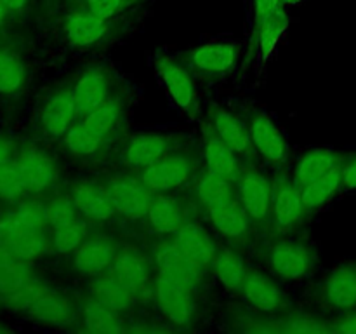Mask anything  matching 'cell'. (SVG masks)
<instances>
[{
  "instance_id": "50",
  "label": "cell",
  "mask_w": 356,
  "mask_h": 334,
  "mask_svg": "<svg viewBox=\"0 0 356 334\" xmlns=\"http://www.w3.org/2000/svg\"><path fill=\"white\" fill-rule=\"evenodd\" d=\"M10 331V327L7 326L6 322H2V320H0V334H3V333H9Z\"/></svg>"
},
{
  "instance_id": "42",
  "label": "cell",
  "mask_w": 356,
  "mask_h": 334,
  "mask_svg": "<svg viewBox=\"0 0 356 334\" xmlns=\"http://www.w3.org/2000/svg\"><path fill=\"white\" fill-rule=\"evenodd\" d=\"M24 193H26V188L14 160L0 164V200L14 202Z\"/></svg>"
},
{
  "instance_id": "38",
  "label": "cell",
  "mask_w": 356,
  "mask_h": 334,
  "mask_svg": "<svg viewBox=\"0 0 356 334\" xmlns=\"http://www.w3.org/2000/svg\"><path fill=\"white\" fill-rule=\"evenodd\" d=\"M45 289H47V284L42 282L38 277H33L30 278L26 284L21 285L19 289L2 296V298H0V305H2V308L13 310V312L26 313V310L30 308L31 303H33Z\"/></svg>"
},
{
  "instance_id": "41",
  "label": "cell",
  "mask_w": 356,
  "mask_h": 334,
  "mask_svg": "<svg viewBox=\"0 0 356 334\" xmlns=\"http://www.w3.org/2000/svg\"><path fill=\"white\" fill-rule=\"evenodd\" d=\"M86 237L87 228L86 225L80 221L72 223V225L68 226H63V228H56L51 237L52 249L59 254L73 253V250L86 240Z\"/></svg>"
},
{
  "instance_id": "33",
  "label": "cell",
  "mask_w": 356,
  "mask_h": 334,
  "mask_svg": "<svg viewBox=\"0 0 356 334\" xmlns=\"http://www.w3.org/2000/svg\"><path fill=\"white\" fill-rule=\"evenodd\" d=\"M35 273L28 261L19 260L0 247V298L26 284Z\"/></svg>"
},
{
  "instance_id": "22",
  "label": "cell",
  "mask_w": 356,
  "mask_h": 334,
  "mask_svg": "<svg viewBox=\"0 0 356 334\" xmlns=\"http://www.w3.org/2000/svg\"><path fill=\"white\" fill-rule=\"evenodd\" d=\"M323 298L332 308L351 312L356 308V267H339L323 282Z\"/></svg>"
},
{
  "instance_id": "14",
  "label": "cell",
  "mask_w": 356,
  "mask_h": 334,
  "mask_svg": "<svg viewBox=\"0 0 356 334\" xmlns=\"http://www.w3.org/2000/svg\"><path fill=\"white\" fill-rule=\"evenodd\" d=\"M271 212H273L275 225L284 232L301 221L306 207L301 197V188L294 181L282 180L275 184Z\"/></svg>"
},
{
  "instance_id": "12",
  "label": "cell",
  "mask_w": 356,
  "mask_h": 334,
  "mask_svg": "<svg viewBox=\"0 0 356 334\" xmlns=\"http://www.w3.org/2000/svg\"><path fill=\"white\" fill-rule=\"evenodd\" d=\"M75 100L72 90H56L45 100L40 110V125L52 138H63L76 117Z\"/></svg>"
},
{
  "instance_id": "10",
  "label": "cell",
  "mask_w": 356,
  "mask_h": 334,
  "mask_svg": "<svg viewBox=\"0 0 356 334\" xmlns=\"http://www.w3.org/2000/svg\"><path fill=\"white\" fill-rule=\"evenodd\" d=\"M250 143L257 155L268 164H284L289 155V146L278 125L268 115L257 113L250 118Z\"/></svg>"
},
{
  "instance_id": "20",
  "label": "cell",
  "mask_w": 356,
  "mask_h": 334,
  "mask_svg": "<svg viewBox=\"0 0 356 334\" xmlns=\"http://www.w3.org/2000/svg\"><path fill=\"white\" fill-rule=\"evenodd\" d=\"M26 315L45 326H66L73 320V305L61 292L45 289L26 310Z\"/></svg>"
},
{
  "instance_id": "49",
  "label": "cell",
  "mask_w": 356,
  "mask_h": 334,
  "mask_svg": "<svg viewBox=\"0 0 356 334\" xmlns=\"http://www.w3.org/2000/svg\"><path fill=\"white\" fill-rule=\"evenodd\" d=\"M7 13H9V10H7V7L3 6V2H2V0H0V30H2L3 23H6Z\"/></svg>"
},
{
  "instance_id": "26",
  "label": "cell",
  "mask_w": 356,
  "mask_h": 334,
  "mask_svg": "<svg viewBox=\"0 0 356 334\" xmlns=\"http://www.w3.org/2000/svg\"><path fill=\"white\" fill-rule=\"evenodd\" d=\"M205 164L211 173L226 177L229 181H236L242 174V164H240L238 153L229 148L219 136L212 134L205 139L204 148Z\"/></svg>"
},
{
  "instance_id": "28",
  "label": "cell",
  "mask_w": 356,
  "mask_h": 334,
  "mask_svg": "<svg viewBox=\"0 0 356 334\" xmlns=\"http://www.w3.org/2000/svg\"><path fill=\"white\" fill-rule=\"evenodd\" d=\"M195 193H197L198 202L207 211L236 200V188L233 186V181L218 176L211 170L198 177L195 184Z\"/></svg>"
},
{
  "instance_id": "24",
  "label": "cell",
  "mask_w": 356,
  "mask_h": 334,
  "mask_svg": "<svg viewBox=\"0 0 356 334\" xmlns=\"http://www.w3.org/2000/svg\"><path fill=\"white\" fill-rule=\"evenodd\" d=\"M240 291L243 292L245 301L261 312H273V310L280 308L282 299H284L282 291L275 284L273 278L256 270L247 271V277Z\"/></svg>"
},
{
  "instance_id": "3",
  "label": "cell",
  "mask_w": 356,
  "mask_h": 334,
  "mask_svg": "<svg viewBox=\"0 0 356 334\" xmlns=\"http://www.w3.org/2000/svg\"><path fill=\"white\" fill-rule=\"evenodd\" d=\"M106 191L110 195L113 207L118 214L125 218H143L149 207L153 191L143 183L141 177H132L120 174L108 180Z\"/></svg>"
},
{
  "instance_id": "48",
  "label": "cell",
  "mask_w": 356,
  "mask_h": 334,
  "mask_svg": "<svg viewBox=\"0 0 356 334\" xmlns=\"http://www.w3.org/2000/svg\"><path fill=\"white\" fill-rule=\"evenodd\" d=\"M2 2L9 13H19V10H23L26 7L28 0H2Z\"/></svg>"
},
{
  "instance_id": "25",
  "label": "cell",
  "mask_w": 356,
  "mask_h": 334,
  "mask_svg": "<svg viewBox=\"0 0 356 334\" xmlns=\"http://www.w3.org/2000/svg\"><path fill=\"white\" fill-rule=\"evenodd\" d=\"M146 219L152 232L159 235L176 233L184 225L181 204L169 195H155L146 211Z\"/></svg>"
},
{
  "instance_id": "27",
  "label": "cell",
  "mask_w": 356,
  "mask_h": 334,
  "mask_svg": "<svg viewBox=\"0 0 356 334\" xmlns=\"http://www.w3.org/2000/svg\"><path fill=\"white\" fill-rule=\"evenodd\" d=\"M211 122L212 129H214V134L219 136L238 155H245L252 148L249 127L238 117L219 108V110L212 111Z\"/></svg>"
},
{
  "instance_id": "11",
  "label": "cell",
  "mask_w": 356,
  "mask_h": 334,
  "mask_svg": "<svg viewBox=\"0 0 356 334\" xmlns=\"http://www.w3.org/2000/svg\"><path fill=\"white\" fill-rule=\"evenodd\" d=\"M111 275L118 282H122L136 298L148 294V292L153 294L152 287H149L148 261L136 249L125 247V249L117 250L113 263H111Z\"/></svg>"
},
{
  "instance_id": "35",
  "label": "cell",
  "mask_w": 356,
  "mask_h": 334,
  "mask_svg": "<svg viewBox=\"0 0 356 334\" xmlns=\"http://www.w3.org/2000/svg\"><path fill=\"white\" fill-rule=\"evenodd\" d=\"M83 324L90 333H101V334H111L120 333L124 329L120 322L118 312L108 308L103 303L90 299L83 308Z\"/></svg>"
},
{
  "instance_id": "5",
  "label": "cell",
  "mask_w": 356,
  "mask_h": 334,
  "mask_svg": "<svg viewBox=\"0 0 356 334\" xmlns=\"http://www.w3.org/2000/svg\"><path fill=\"white\" fill-rule=\"evenodd\" d=\"M236 200L250 219H266L273 204V184L259 170H242L236 180Z\"/></svg>"
},
{
  "instance_id": "2",
  "label": "cell",
  "mask_w": 356,
  "mask_h": 334,
  "mask_svg": "<svg viewBox=\"0 0 356 334\" xmlns=\"http://www.w3.org/2000/svg\"><path fill=\"white\" fill-rule=\"evenodd\" d=\"M193 287L170 275L159 273L153 282V296L160 312L176 326H186L191 322L195 312Z\"/></svg>"
},
{
  "instance_id": "37",
  "label": "cell",
  "mask_w": 356,
  "mask_h": 334,
  "mask_svg": "<svg viewBox=\"0 0 356 334\" xmlns=\"http://www.w3.org/2000/svg\"><path fill=\"white\" fill-rule=\"evenodd\" d=\"M26 82V68L13 51H0V94H16Z\"/></svg>"
},
{
  "instance_id": "40",
  "label": "cell",
  "mask_w": 356,
  "mask_h": 334,
  "mask_svg": "<svg viewBox=\"0 0 356 334\" xmlns=\"http://www.w3.org/2000/svg\"><path fill=\"white\" fill-rule=\"evenodd\" d=\"M45 219L52 230L79 221V209L72 197H56L45 204Z\"/></svg>"
},
{
  "instance_id": "17",
  "label": "cell",
  "mask_w": 356,
  "mask_h": 334,
  "mask_svg": "<svg viewBox=\"0 0 356 334\" xmlns=\"http://www.w3.org/2000/svg\"><path fill=\"white\" fill-rule=\"evenodd\" d=\"M174 235V242L191 261L202 268L211 267L218 247L204 226L198 223H184Z\"/></svg>"
},
{
  "instance_id": "32",
  "label": "cell",
  "mask_w": 356,
  "mask_h": 334,
  "mask_svg": "<svg viewBox=\"0 0 356 334\" xmlns=\"http://www.w3.org/2000/svg\"><path fill=\"white\" fill-rule=\"evenodd\" d=\"M343 188L341 183V167L330 170L325 176L318 177V180L312 181L309 184L301 188V197L305 202L306 211H318L323 205L329 204L334 198V195Z\"/></svg>"
},
{
  "instance_id": "1",
  "label": "cell",
  "mask_w": 356,
  "mask_h": 334,
  "mask_svg": "<svg viewBox=\"0 0 356 334\" xmlns=\"http://www.w3.org/2000/svg\"><path fill=\"white\" fill-rule=\"evenodd\" d=\"M47 226L44 204L21 200L16 207L0 216V247L31 263L52 247L45 232Z\"/></svg>"
},
{
  "instance_id": "39",
  "label": "cell",
  "mask_w": 356,
  "mask_h": 334,
  "mask_svg": "<svg viewBox=\"0 0 356 334\" xmlns=\"http://www.w3.org/2000/svg\"><path fill=\"white\" fill-rule=\"evenodd\" d=\"M120 103H118L117 100H110V97H108L101 106H97L96 110L90 111L89 115H86L82 122H86L89 127H92L94 131L99 132L103 138H106V136L113 131L115 125L118 124V120H120Z\"/></svg>"
},
{
  "instance_id": "43",
  "label": "cell",
  "mask_w": 356,
  "mask_h": 334,
  "mask_svg": "<svg viewBox=\"0 0 356 334\" xmlns=\"http://www.w3.org/2000/svg\"><path fill=\"white\" fill-rule=\"evenodd\" d=\"M83 2H86V9L89 13L96 14L97 17H103L106 21L117 16L124 7V0H83Z\"/></svg>"
},
{
  "instance_id": "30",
  "label": "cell",
  "mask_w": 356,
  "mask_h": 334,
  "mask_svg": "<svg viewBox=\"0 0 356 334\" xmlns=\"http://www.w3.org/2000/svg\"><path fill=\"white\" fill-rule=\"evenodd\" d=\"M209 218L214 228L221 235L228 239H240L249 232V214L245 209L240 205L238 200H233L229 204L219 205L209 211Z\"/></svg>"
},
{
  "instance_id": "8",
  "label": "cell",
  "mask_w": 356,
  "mask_h": 334,
  "mask_svg": "<svg viewBox=\"0 0 356 334\" xmlns=\"http://www.w3.org/2000/svg\"><path fill=\"white\" fill-rule=\"evenodd\" d=\"M155 68L174 104L179 106L181 110L190 111L197 101V90H195L191 73L179 61L167 54L159 56L155 59Z\"/></svg>"
},
{
  "instance_id": "4",
  "label": "cell",
  "mask_w": 356,
  "mask_h": 334,
  "mask_svg": "<svg viewBox=\"0 0 356 334\" xmlns=\"http://www.w3.org/2000/svg\"><path fill=\"white\" fill-rule=\"evenodd\" d=\"M195 162L184 153L165 155L159 162L141 170V180L152 191H170L181 188L191 180Z\"/></svg>"
},
{
  "instance_id": "16",
  "label": "cell",
  "mask_w": 356,
  "mask_h": 334,
  "mask_svg": "<svg viewBox=\"0 0 356 334\" xmlns=\"http://www.w3.org/2000/svg\"><path fill=\"white\" fill-rule=\"evenodd\" d=\"M72 93L76 113L86 117L110 97V80L101 68H90L80 75Z\"/></svg>"
},
{
  "instance_id": "19",
  "label": "cell",
  "mask_w": 356,
  "mask_h": 334,
  "mask_svg": "<svg viewBox=\"0 0 356 334\" xmlns=\"http://www.w3.org/2000/svg\"><path fill=\"white\" fill-rule=\"evenodd\" d=\"M70 197L75 202L80 214L92 219V221H106V219H110L117 212L106 188L97 186L94 183L80 181V183H76L72 188Z\"/></svg>"
},
{
  "instance_id": "18",
  "label": "cell",
  "mask_w": 356,
  "mask_h": 334,
  "mask_svg": "<svg viewBox=\"0 0 356 334\" xmlns=\"http://www.w3.org/2000/svg\"><path fill=\"white\" fill-rule=\"evenodd\" d=\"M113 244L106 239H90L83 240L75 250H73V267L83 275L96 277L111 268V263L115 260Z\"/></svg>"
},
{
  "instance_id": "44",
  "label": "cell",
  "mask_w": 356,
  "mask_h": 334,
  "mask_svg": "<svg viewBox=\"0 0 356 334\" xmlns=\"http://www.w3.org/2000/svg\"><path fill=\"white\" fill-rule=\"evenodd\" d=\"M341 183L346 190H356V153L344 157L341 166Z\"/></svg>"
},
{
  "instance_id": "36",
  "label": "cell",
  "mask_w": 356,
  "mask_h": 334,
  "mask_svg": "<svg viewBox=\"0 0 356 334\" xmlns=\"http://www.w3.org/2000/svg\"><path fill=\"white\" fill-rule=\"evenodd\" d=\"M63 141L73 155L90 157L101 148L104 138L92 127H89L86 122H80L79 125H72L68 129V132L63 136Z\"/></svg>"
},
{
  "instance_id": "13",
  "label": "cell",
  "mask_w": 356,
  "mask_h": 334,
  "mask_svg": "<svg viewBox=\"0 0 356 334\" xmlns=\"http://www.w3.org/2000/svg\"><path fill=\"white\" fill-rule=\"evenodd\" d=\"M155 264L160 273L170 275V277L191 285L193 289L202 282V271H204V268L198 267L195 261H191L177 247V244L174 240L156 247Z\"/></svg>"
},
{
  "instance_id": "15",
  "label": "cell",
  "mask_w": 356,
  "mask_h": 334,
  "mask_svg": "<svg viewBox=\"0 0 356 334\" xmlns=\"http://www.w3.org/2000/svg\"><path fill=\"white\" fill-rule=\"evenodd\" d=\"M190 65L207 75H222L232 72L238 59V47L229 42H209L190 54Z\"/></svg>"
},
{
  "instance_id": "7",
  "label": "cell",
  "mask_w": 356,
  "mask_h": 334,
  "mask_svg": "<svg viewBox=\"0 0 356 334\" xmlns=\"http://www.w3.org/2000/svg\"><path fill=\"white\" fill-rule=\"evenodd\" d=\"M14 164L19 170L26 193H40L58 181V166L47 153L38 148L19 152Z\"/></svg>"
},
{
  "instance_id": "6",
  "label": "cell",
  "mask_w": 356,
  "mask_h": 334,
  "mask_svg": "<svg viewBox=\"0 0 356 334\" xmlns=\"http://www.w3.org/2000/svg\"><path fill=\"white\" fill-rule=\"evenodd\" d=\"M268 263L278 277L285 280H299L309 273L315 263V256H313V250L305 244L282 240L270 249Z\"/></svg>"
},
{
  "instance_id": "47",
  "label": "cell",
  "mask_w": 356,
  "mask_h": 334,
  "mask_svg": "<svg viewBox=\"0 0 356 334\" xmlns=\"http://www.w3.org/2000/svg\"><path fill=\"white\" fill-rule=\"evenodd\" d=\"M334 329L339 331V333L356 334V308L351 310V312H348V315L344 317V319H341L339 324H337Z\"/></svg>"
},
{
  "instance_id": "31",
  "label": "cell",
  "mask_w": 356,
  "mask_h": 334,
  "mask_svg": "<svg viewBox=\"0 0 356 334\" xmlns=\"http://www.w3.org/2000/svg\"><path fill=\"white\" fill-rule=\"evenodd\" d=\"M212 271H214L216 278L225 285L229 291H238L242 289L243 280L247 277L245 261L238 253L232 249L218 250L211 263Z\"/></svg>"
},
{
  "instance_id": "29",
  "label": "cell",
  "mask_w": 356,
  "mask_h": 334,
  "mask_svg": "<svg viewBox=\"0 0 356 334\" xmlns=\"http://www.w3.org/2000/svg\"><path fill=\"white\" fill-rule=\"evenodd\" d=\"M90 292L96 301L103 303L104 306L118 313L131 308L136 299V296L113 275H96L90 282Z\"/></svg>"
},
{
  "instance_id": "34",
  "label": "cell",
  "mask_w": 356,
  "mask_h": 334,
  "mask_svg": "<svg viewBox=\"0 0 356 334\" xmlns=\"http://www.w3.org/2000/svg\"><path fill=\"white\" fill-rule=\"evenodd\" d=\"M289 26V16L284 13V9H278L277 13L270 14L264 19L257 21L256 23V42H257V51L263 58L273 52L280 38L284 37L285 30Z\"/></svg>"
},
{
  "instance_id": "9",
  "label": "cell",
  "mask_w": 356,
  "mask_h": 334,
  "mask_svg": "<svg viewBox=\"0 0 356 334\" xmlns=\"http://www.w3.org/2000/svg\"><path fill=\"white\" fill-rule=\"evenodd\" d=\"M172 148V139L159 132H141L129 138L122 148V162L131 169L143 170L152 164L159 162L169 155Z\"/></svg>"
},
{
  "instance_id": "45",
  "label": "cell",
  "mask_w": 356,
  "mask_h": 334,
  "mask_svg": "<svg viewBox=\"0 0 356 334\" xmlns=\"http://www.w3.org/2000/svg\"><path fill=\"white\" fill-rule=\"evenodd\" d=\"M284 6V0H254V16H256L257 21L264 19L270 14L277 13L278 9H282Z\"/></svg>"
},
{
  "instance_id": "51",
  "label": "cell",
  "mask_w": 356,
  "mask_h": 334,
  "mask_svg": "<svg viewBox=\"0 0 356 334\" xmlns=\"http://www.w3.org/2000/svg\"><path fill=\"white\" fill-rule=\"evenodd\" d=\"M301 2V0H284V3H298Z\"/></svg>"
},
{
  "instance_id": "46",
  "label": "cell",
  "mask_w": 356,
  "mask_h": 334,
  "mask_svg": "<svg viewBox=\"0 0 356 334\" xmlns=\"http://www.w3.org/2000/svg\"><path fill=\"white\" fill-rule=\"evenodd\" d=\"M17 153L19 152H17L16 143L10 138H7V136L0 134V164L13 162L17 157Z\"/></svg>"
},
{
  "instance_id": "52",
  "label": "cell",
  "mask_w": 356,
  "mask_h": 334,
  "mask_svg": "<svg viewBox=\"0 0 356 334\" xmlns=\"http://www.w3.org/2000/svg\"><path fill=\"white\" fill-rule=\"evenodd\" d=\"M0 308H2V305H0Z\"/></svg>"
},
{
  "instance_id": "23",
  "label": "cell",
  "mask_w": 356,
  "mask_h": 334,
  "mask_svg": "<svg viewBox=\"0 0 356 334\" xmlns=\"http://www.w3.org/2000/svg\"><path fill=\"white\" fill-rule=\"evenodd\" d=\"M344 157L339 155L337 152L329 148H313L306 152L305 155L299 159L298 166L294 170V183L299 188L306 186L312 181L318 180V177L325 176L330 170L337 169L343 166Z\"/></svg>"
},
{
  "instance_id": "21",
  "label": "cell",
  "mask_w": 356,
  "mask_h": 334,
  "mask_svg": "<svg viewBox=\"0 0 356 334\" xmlns=\"http://www.w3.org/2000/svg\"><path fill=\"white\" fill-rule=\"evenodd\" d=\"M66 40L76 47H89L97 44L104 37L108 30V23L103 17H97L96 14L89 10H75L68 14L63 24Z\"/></svg>"
}]
</instances>
